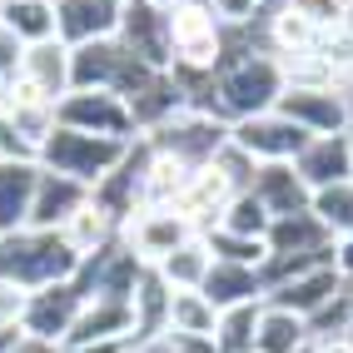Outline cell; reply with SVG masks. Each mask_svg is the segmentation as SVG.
Here are the masks:
<instances>
[{
    "label": "cell",
    "instance_id": "cell-1",
    "mask_svg": "<svg viewBox=\"0 0 353 353\" xmlns=\"http://www.w3.org/2000/svg\"><path fill=\"white\" fill-rule=\"evenodd\" d=\"M284 90H289V80H284L279 55H234L214 75V110L234 125V120L274 110Z\"/></svg>",
    "mask_w": 353,
    "mask_h": 353
},
{
    "label": "cell",
    "instance_id": "cell-2",
    "mask_svg": "<svg viewBox=\"0 0 353 353\" xmlns=\"http://www.w3.org/2000/svg\"><path fill=\"white\" fill-rule=\"evenodd\" d=\"M145 145H150L154 154H174V159L190 164V170H199V164H214L219 150L229 145V120H224V114H214V110L184 105V110H174L164 125L150 130Z\"/></svg>",
    "mask_w": 353,
    "mask_h": 353
},
{
    "label": "cell",
    "instance_id": "cell-3",
    "mask_svg": "<svg viewBox=\"0 0 353 353\" xmlns=\"http://www.w3.org/2000/svg\"><path fill=\"white\" fill-rule=\"evenodd\" d=\"M134 145H125V139H105V134H85V130H55L50 139H45V150L35 154L40 159V170H50V174H70V179H80V184H95L130 154Z\"/></svg>",
    "mask_w": 353,
    "mask_h": 353
},
{
    "label": "cell",
    "instance_id": "cell-4",
    "mask_svg": "<svg viewBox=\"0 0 353 353\" xmlns=\"http://www.w3.org/2000/svg\"><path fill=\"white\" fill-rule=\"evenodd\" d=\"M309 139H314L309 130L294 125L289 114H279V110H264V114H249V120L229 125V145L244 150L254 164H294Z\"/></svg>",
    "mask_w": 353,
    "mask_h": 353
},
{
    "label": "cell",
    "instance_id": "cell-5",
    "mask_svg": "<svg viewBox=\"0 0 353 353\" xmlns=\"http://www.w3.org/2000/svg\"><path fill=\"white\" fill-rule=\"evenodd\" d=\"M55 120L65 130H85V134H105V139H125V145H134V114L130 105L114 95V90H70V95L55 105Z\"/></svg>",
    "mask_w": 353,
    "mask_h": 353
},
{
    "label": "cell",
    "instance_id": "cell-6",
    "mask_svg": "<svg viewBox=\"0 0 353 353\" xmlns=\"http://www.w3.org/2000/svg\"><path fill=\"white\" fill-rule=\"evenodd\" d=\"M125 50L150 65V70H174V40H170V10L150 6V0H125L120 10V35Z\"/></svg>",
    "mask_w": 353,
    "mask_h": 353
},
{
    "label": "cell",
    "instance_id": "cell-7",
    "mask_svg": "<svg viewBox=\"0 0 353 353\" xmlns=\"http://www.w3.org/2000/svg\"><path fill=\"white\" fill-rule=\"evenodd\" d=\"M194 234H199V229L184 219L179 209H139V214L125 224V249L154 269V264H164L179 244H190Z\"/></svg>",
    "mask_w": 353,
    "mask_h": 353
},
{
    "label": "cell",
    "instance_id": "cell-8",
    "mask_svg": "<svg viewBox=\"0 0 353 353\" xmlns=\"http://www.w3.org/2000/svg\"><path fill=\"white\" fill-rule=\"evenodd\" d=\"M85 309V294L75 289V279L70 284H45V289H30V303H26V319H20V334L30 339H45V343H60L70 339V328H75Z\"/></svg>",
    "mask_w": 353,
    "mask_h": 353
},
{
    "label": "cell",
    "instance_id": "cell-9",
    "mask_svg": "<svg viewBox=\"0 0 353 353\" xmlns=\"http://www.w3.org/2000/svg\"><path fill=\"white\" fill-rule=\"evenodd\" d=\"M274 110L289 114V120L303 125L309 134H348V125H353V105L343 100V90H303V85H289Z\"/></svg>",
    "mask_w": 353,
    "mask_h": 353
},
{
    "label": "cell",
    "instance_id": "cell-10",
    "mask_svg": "<svg viewBox=\"0 0 353 353\" xmlns=\"http://www.w3.org/2000/svg\"><path fill=\"white\" fill-rule=\"evenodd\" d=\"M234 194H244V190L229 179V170L214 159V164H199V170H190V184H184V194H179L174 209L204 234V229H214V224L224 219V209H229Z\"/></svg>",
    "mask_w": 353,
    "mask_h": 353
},
{
    "label": "cell",
    "instance_id": "cell-11",
    "mask_svg": "<svg viewBox=\"0 0 353 353\" xmlns=\"http://www.w3.org/2000/svg\"><path fill=\"white\" fill-rule=\"evenodd\" d=\"M120 0H55V40L70 50L120 35Z\"/></svg>",
    "mask_w": 353,
    "mask_h": 353
},
{
    "label": "cell",
    "instance_id": "cell-12",
    "mask_svg": "<svg viewBox=\"0 0 353 353\" xmlns=\"http://www.w3.org/2000/svg\"><path fill=\"white\" fill-rule=\"evenodd\" d=\"M343 269L339 264H319V269H309V274H294V279H284V284H274L269 294H264V303H279V309H289V314H299V319H314L328 299H339L343 294Z\"/></svg>",
    "mask_w": 353,
    "mask_h": 353
},
{
    "label": "cell",
    "instance_id": "cell-13",
    "mask_svg": "<svg viewBox=\"0 0 353 353\" xmlns=\"http://www.w3.org/2000/svg\"><path fill=\"white\" fill-rule=\"evenodd\" d=\"M80 204H90V184L70 179V174H50V170H40L35 204H30V224H26V229L55 234V229H65V219L75 214Z\"/></svg>",
    "mask_w": 353,
    "mask_h": 353
},
{
    "label": "cell",
    "instance_id": "cell-14",
    "mask_svg": "<svg viewBox=\"0 0 353 353\" xmlns=\"http://www.w3.org/2000/svg\"><path fill=\"white\" fill-rule=\"evenodd\" d=\"M294 174L314 190H328V184L353 179V154H348V134H314L303 154L294 159Z\"/></svg>",
    "mask_w": 353,
    "mask_h": 353
},
{
    "label": "cell",
    "instance_id": "cell-15",
    "mask_svg": "<svg viewBox=\"0 0 353 353\" xmlns=\"http://www.w3.org/2000/svg\"><path fill=\"white\" fill-rule=\"evenodd\" d=\"M35 184H40V159H10V164H0V234H20L30 224Z\"/></svg>",
    "mask_w": 353,
    "mask_h": 353
},
{
    "label": "cell",
    "instance_id": "cell-16",
    "mask_svg": "<svg viewBox=\"0 0 353 353\" xmlns=\"http://www.w3.org/2000/svg\"><path fill=\"white\" fill-rule=\"evenodd\" d=\"M309 319H299L279 303H264L254 323V353H303L309 348Z\"/></svg>",
    "mask_w": 353,
    "mask_h": 353
},
{
    "label": "cell",
    "instance_id": "cell-17",
    "mask_svg": "<svg viewBox=\"0 0 353 353\" xmlns=\"http://www.w3.org/2000/svg\"><path fill=\"white\" fill-rule=\"evenodd\" d=\"M254 194L269 204V214H303L309 209V184H303L294 174V164H259V174H254Z\"/></svg>",
    "mask_w": 353,
    "mask_h": 353
},
{
    "label": "cell",
    "instance_id": "cell-18",
    "mask_svg": "<svg viewBox=\"0 0 353 353\" xmlns=\"http://www.w3.org/2000/svg\"><path fill=\"white\" fill-rule=\"evenodd\" d=\"M204 294L224 314V309H239V303H264V279H259V269L214 259V269H209V279H204Z\"/></svg>",
    "mask_w": 353,
    "mask_h": 353
},
{
    "label": "cell",
    "instance_id": "cell-19",
    "mask_svg": "<svg viewBox=\"0 0 353 353\" xmlns=\"http://www.w3.org/2000/svg\"><path fill=\"white\" fill-rule=\"evenodd\" d=\"M20 80H30L40 95H50V100H65V95H70V45H65V40L30 45Z\"/></svg>",
    "mask_w": 353,
    "mask_h": 353
},
{
    "label": "cell",
    "instance_id": "cell-20",
    "mask_svg": "<svg viewBox=\"0 0 353 353\" xmlns=\"http://www.w3.org/2000/svg\"><path fill=\"white\" fill-rule=\"evenodd\" d=\"M60 234H65V244L75 249L80 259H90V254H100V249H110V244H114L120 224H114V219L105 214V209H100L95 199H90V204H80L75 214L65 219V229H60Z\"/></svg>",
    "mask_w": 353,
    "mask_h": 353
},
{
    "label": "cell",
    "instance_id": "cell-21",
    "mask_svg": "<svg viewBox=\"0 0 353 353\" xmlns=\"http://www.w3.org/2000/svg\"><path fill=\"white\" fill-rule=\"evenodd\" d=\"M159 269V279L170 289H204V279H209V269H214V254H209V244H204V234H194L190 244H179L164 264H154Z\"/></svg>",
    "mask_w": 353,
    "mask_h": 353
},
{
    "label": "cell",
    "instance_id": "cell-22",
    "mask_svg": "<svg viewBox=\"0 0 353 353\" xmlns=\"http://www.w3.org/2000/svg\"><path fill=\"white\" fill-rule=\"evenodd\" d=\"M219 309L209 303L204 289H170V334H204L214 339Z\"/></svg>",
    "mask_w": 353,
    "mask_h": 353
},
{
    "label": "cell",
    "instance_id": "cell-23",
    "mask_svg": "<svg viewBox=\"0 0 353 353\" xmlns=\"http://www.w3.org/2000/svg\"><path fill=\"white\" fill-rule=\"evenodd\" d=\"M0 26H10L26 45H45L55 40V0H6Z\"/></svg>",
    "mask_w": 353,
    "mask_h": 353
},
{
    "label": "cell",
    "instance_id": "cell-24",
    "mask_svg": "<svg viewBox=\"0 0 353 353\" xmlns=\"http://www.w3.org/2000/svg\"><path fill=\"white\" fill-rule=\"evenodd\" d=\"M309 214H314L328 234H334L339 244H343V239H353V179L328 184V190H314Z\"/></svg>",
    "mask_w": 353,
    "mask_h": 353
},
{
    "label": "cell",
    "instance_id": "cell-25",
    "mask_svg": "<svg viewBox=\"0 0 353 353\" xmlns=\"http://www.w3.org/2000/svg\"><path fill=\"white\" fill-rule=\"evenodd\" d=\"M314 40H319V26L303 10L284 6V10L269 15V45H274V55H309Z\"/></svg>",
    "mask_w": 353,
    "mask_h": 353
},
{
    "label": "cell",
    "instance_id": "cell-26",
    "mask_svg": "<svg viewBox=\"0 0 353 353\" xmlns=\"http://www.w3.org/2000/svg\"><path fill=\"white\" fill-rule=\"evenodd\" d=\"M214 229L244 234V239H269V229H274V214H269V204L259 199L254 190H244V194H234V199H229L224 219H219Z\"/></svg>",
    "mask_w": 353,
    "mask_h": 353
},
{
    "label": "cell",
    "instance_id": "cell-27",
    "mask_svg": "<svg viewBox=\"0 0 353 353\" xmlns=\"http://www.w3.org/2000/svg\"><path fill=\"white\" fill-rule=\"evenodd\" d=\"M204 244L214 259L244 264V269H264V259H269V239H244V234H229V229H204Z\"/></svg>",
    "mask_w": 353,
    "mask_h": 353
},
{
    "label": "cell",
    "instance_id": "cell-28",
    "mask_svg": "<svg viewBox=\"0 0 353 353\" xmlns=\"http://www.w3.org/2000/svg\"><path fill=\"white\" fill-rule=\"evenodd\" d=\"M259 309L264 303H239V309H224L219 314V328H214V339L224 353H249L254 348V323H259Z\"/></svg>",
    "mask_w": 353,
    "mask_h": 353
},
{
    "label": "cell",
    "instance_id": "cell-29",
    "mask_svg": "<svg viewBox=\"0 0 353 353\" xmlns=\"http://www.w3.org/2000/svg\"><path fill=\"white\" fill-rule=\"evenodd\" d=\"M26 50H30V45L26 40H20L10 26H0V80H20V70H26Z\"/></svg>",
    "mask_w": 353,
    "mask_h": 353
},
{
    "label": "cell",
    "instance_id": "cell-30",
    "mask_svg": "<svg viewBox=\"0 0 353 353\" xmlns=\"http://www.w3.org/2000/svg\"><path fill=\"white\" fill-rule=\"evenodd\" d=\"M26 303H30V289H26V284L0 279V328H20V319H26Z\"/></svg>",
    "mask_w": 353,
    "mask_h": 353
},
{
    "label": "cell",
    "instance_id": "cell-31",
    "mask_svg": "<svg viewBox=\"0 0 353 353\" xmlns=\"http://www.w3.org/2000/svg\"><path fill=\"white\" fill-rule=\"evenodd\" d=\"M294 10H303L314 26H343L348 20V0H294Z\"/></svg>",
    "mask_w": 353,
    "mask_h": 353
},
{
    "label": "cell",
    "instance_id": "cell-32",
    "mask_svg": "<svg viewBox=\"0 0 353 353\" xmlns=\"http://www.w3.org/2000/svg\"><path fill=\"white\" fill-rule=\"evenodd\" d=\"M10 159H35V150L20 139V130H15V120L6 114V105H0V164H10Z\"/></svg>",
    "mask_w": 353,
    "mask_h": 353
},
{
    "label": "cell",
    "instance_id": "cell-33",
    "mask_svg": "<svg viewBox=\"0 0 353 353\" xmlns=\"http://www.w3.org/2000/svg\"><path fill=\"white\" fill-rule=\"evenodd\" d=\"M209 10L219 15V26H249L254 15H264L259 0H209Z\"/></svg>",
    "mask_w": 353,
    "mask_h": 353
},
{
    "label": "cell",
    "instance_id": "cell-34",
    "mask_svg": "<svg viewBox=\"0 0 353 353\" xmlns=\"http://www.w3.org/2000/svg\"><path fill=\"white\" fill-rule=\"evenodd\" d=\"M159 348L164 353H224L219 339H204V334H164Z\"/></svg>",
    "mask_w": 353,
    "mask_h": 353
},
{
    "label": "cell",
    "instance_id": "cell-35",
    "mask_svg": "<svg viewBox=\"0 0 353 353\" xmlns=\"http://www.w3.org/2000/svg\"><path fill=\"white\" fill-rule=\"evenodd\" d=\"M10 353H65V348H60V343H45V339H30V334H20Z\"/></svg>",
    "mask_w": 353,
    "mask_h": 353
},
{
    "label": "cell",
    "instance_id": "cell-36",
    "mask_svg": "<svg viewBox=\"0 0 353 353\" xmlns=\"http://www.w3.org/2000/svg\"><path fill=\"white\" fill-rule=\"evenodd\" d=\"M339 269H343V274H353V239H343V244H339Z\"/></svg>",
    "mask_w": 353,
    "mask_h": 353
},
{
    "label": "cell",
    "instance_id": "cell-37",
    "mask_svg": "<svg viewBox=\"0 0 353 353\" xmlns=\"http://www.w3.org/2000/svg\"><path fill=\"white\" fill-rule=\"evenodd\" d=\"M284 6H294V0H259V10H264V15H274V10H284Z\"/></svg>",
    "mask_w": 353,
    "mask_h": 353
},
{
    "label": "cell",
    "instance_id": "cell-38",
    "mask_svg": "<svg viewBox=\"0 0 353 353\" xmlns=\"http://www.w3.org/2000/svg\"><path fill=\"white\" fill-rule=\"evenodd\" d=\"M150 6H159V10H174V6H184V0H150Z\"/></svg>",
    "mask_w": 353,
    "mask_h": 353
},
{
    "label": "cell",
    "instance_id": "cell-39",
    "mask_svg": "<svg viewBox=\"0 0 353 353\" xmlns=\"http://www.w3.org/2000/svg\"><path fill=\"white\" fill-rule=\"evenodd\" d=\"M348 154H353V130H348Z\"/></svg>",
    "mask_w": 353,
    "mask_h": 353
},
{
    "label": "cell",
    "instance_id": "cell-40",
    "mask_svg": "<svg viewBox=\"0 0 353 353\" xmlns=\"http://www.w3.org/2000/svg\"><path fill=\"white\" fill-rule=\"evenodd\" d=\"M0 100H6V80H0Z\"/></svg>",
    "mask_w": 353,
    "mask_h": 353
},
{
    "label": "cell",
    "instance_id": "cell-41",
    "mask_svg": "<svg viewBox=\"0 0 353 353\" xmlns=\"http://www.w3.org/2000/svg\"><path fill=\"white\" fill-rule=\"evenodd\" d=\"M120 6H125V0H120Z\"/></svg>",
    "mask_w": 353,
    "mask_h": 353
},
{
    "label": "cell",
    "instance_id": "cell-42",
    "mask_svg": "<svg viewBox=\"0 0 353 353\" xmlns=\"http://www.w3.org/2000/svg\"><path fill=\"white\" fill-rule=\"evenodd\" d=\"M249 353H254V348H249Z\"/></svg>",
    "mask_w": 353,
    "mask_h": 353
}]
</instances>
